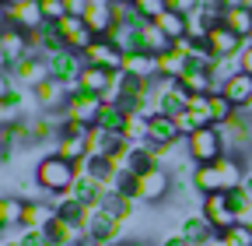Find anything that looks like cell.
<instances>
[{
  "label": "cell",
  "mask_w": 252,
  "mask_h": 246,
  "mask_svg": "<svg viewBox=\"0 0 252 246\" xmlns=\"http://www.w3.org/2000/svg\"><path fill=\"white\" fill-rule=\"evenodd\" d=\"M35 183L46 190V194H70L74 183H77V165L60 159V155H46L39 165H35Z\"/></svg>",
  "instance_id": "6da1fadb"
},
{
  "label": "cell",
  "mask_w": 252,
  "mask_h": 246,
  "mask_svg": "<svg viewBox=\"0 0 252 246\" xmlns=\"http://www.w3.org/2000/svg\"><path fill=\"white\" fill-rule=\"evenodd\" d=\"M186 151L189 159H193V165H210L217 162L220 155H224V141H220V130L217 127H200L186 137Z\"/></svg>",
  "instance_id": "7a4b0ae2"
},
{
  "label": "cell",
  "mask_w": 252,
  "mask_h": 246,
  "mask_svg": "<svg viewBox=\"0 0 252 246\" xmlns=\"http://www.w3.org/2000/svg\"><path fill=\"white\" fill-rule=\"evenodd\" d=\"M220 141H224V151L228 155H245V151L252 148V120L249 116H242V109L228 120V123H220Z\"/></svg>",
  "instance_id": "3957f363"
},
{
  "label": "cell",
  "mask_w": 252,
  "mask_h": 246,
  "mask_svg": "<svg viewBox=\"0 0 252 246\" xmlns=\"http://www.w3.org/2000/svg\"><path fill=\"white\" fill-rule=\"evenodd\" d=\"M102 106H105V99H102V95H88V91H74V95L67 99V106H63V120L84 123V127H98Z\"/></svg>",
  "instance_id": "277c9868"
},
{
  "label": "cell",
  "mask_w": 252,
  "mask_h": 246,
  "mask_svg": "<svg viewBox=\"0 0 252 246\" xmlns=\"http://www.w3.org/2000/svg\"><path fill=\"white\" fill-rule=\"evenodd\" d=\"M137 179V201H161L172 194V172L165 165H151L144 172H133Z\"/></svg>",
  "instance_id": "5b68a950"
},
{
  "label": "cell",
  "mask_w": 252,
  "mask_h": 246,
  "mask_svg": "<svg viewBox=\"0 0 252 246\" xmlns=\"http://www.w3.org/2000/svg\"><path fill=\"white\" fill-rule=\"evenodd\" d=\"M49 60V71H53V81L67 84V91L74 95L77 91V81H81V71H84V53H74V49H63L56 56H46Z\"/></svg>",
  "instance_id": "8992f818"
},
{
  "label": "cell",
  "mask_w": 252,
  "mask_h": 246,
  "mask_svg": "<svg viewBox=\"0 0 252 246\" xmlns=\"http://www.w3.org/2000/svg\"><path fill=\"white\" fill-rule=\"evenodd\" d=\"M35 49H32V39H28V32H21V28H14V25H7L4 32H0V60H4V67L7 71H14L25 56H32Z\"/></svg>",
  "instance_id": "52a82bcc"
},
{
  "label": "cell",
  "mask_w": 252,
  "mask_h": 246,
  "mask_svg": "<svg viewBox=\"0 0 252 246\" xmlns=\"http://www.w3.org/2000/svg\"><path fill=\"white\" fill-rule=\"evenodd\" d=\"M123 60H126V53L112 42V39H105V36H98L88 49H84V64H91V67H105V71H123Z\"/></svg>",
  "instance_id": "ba28073f"
},
{
  "label": "cell",
  "mask_w": 252,
  "mask_h": 246,
  "mask_svg": "<svg viewBox=\"0 0 252 246\" xmlns=\"http://www.w3.org/2000/svg\"><path fill=\"white\" fill-rule=\"evenodd\" d=\"M4 18H7V25L21 28V32H39V28L49 25L39 0H25V4H18V7H4Z\"/></svg>",
  "instance_id": "9c48e42d"
},
{
  "label": "cell",
  "mask_w": 252,
  "mask_h": 246,
  "mask_svg": "<svg viewBox=\"0 0 252 246\" xmlns=\"http://www.w3.org/2000/svg\"><path fill=\"white\" fill-rule=\"evenodd\" d=\"M21 88H39L42 81H49L53 78V71H49V60L46 56H39V53H32V56H25L21 64L14 67V71H7Z\"/></svg>",
  "instance_id": "30bf717a"
},
{
  "label": "cell",
  "mask_w": 252,
  "mask_h": 246,
  "mask_svg": "<svg viewBox=\"0 0 252 246\" xmlns=\"http://www.w3.org/2000/svg\"><path fill=\"white\" fill-rule=\"evenodd\" d=\"M242 46H245V39H242L238 32H231L228 25H214L210 36H207V49H210L217 60H238Z\"/></svg>",
  "instance_id": "8fae6325"
},
{
  "label": "cell",
  "mask_w": 252,
  "mask_h": 246,
  "mask_svg": "<svg viewBox=\"0 0 252 246\" xmlns=\"http://www.w3.org/2000/svg\"><path fill=\"white\" fill-rule=\"evenodd\" d=\"M123 225H126V222L112 218V214H105L102 207H94L91 218H88V225H84V236H88V239H98V243H105V246H112V243L119 239Z\"/></svg>",
  "instance_id": "7c38bea8"
},
{
  "label": "cell",
  "mask_w": 252,
  "mask_h": 246,
  "mask_svg": "<svg viewBox=\"0 0 252 246\" xmlns=\"http://www.w3.org/2000/svg\"><path fill=\"white\" fill-rule=\"evenodd\" d=\"M214 169H217V179H220V194H228V190H238L242 183H245V176H249V169H245V162L238 159V155H220L217 162H214Z\"/></svg>",
  "instance_id": "4fadbf2b"
},
{
  "label": "cell",
  "mask_w": 252,
  "mask_h": 246,
  "mask_svg": "<svg viewBox=\"0 0 252 246\" xmlns=\"http://www.w3.org/2000/svg\"><path fill=\"white\" fill-rule=\"evenodd\" d=\"M203 214L210 218V225H214L217 232H224V229H231V225L238 222V214L231 211V204H228L224 194H207V197H203Z\"/></svg>",
  "instance_id": "5bb4252c"
},
{
  "label": "cell",
  "mask_w": 252,
  "mask_h": 246,
  "mask_svg": "<svg viewBox=\"0 0 252 246\" xmlns=\"http://www.w3.org/2000/svg\"><path fill=\"white\" fill-rule=\"evenodd\" d=\"M112 84H116V71H105V67H91V64H84L81 81H77V91H88V95H105Z\"/></svg>",
  "instance_id": "9a60e30c"
},
{
  "label": "cell",
  "mask_w": 252,
  "mask_h": 246,
  "mask_svg": "<svg viewBox=\"0 0 252 246\" xmlns=\"http://www.w3.org/2000/svg\"><path fill=\"white\" fill-rule=\"evenodd\" d=\"M32 95H35V106L42 109V113H49V109H63L67 106V99H70V91H67V84H60V81H42L39 88H32Z\"/></svg>",
  "instance_id": "2e32d148"
},
{
  "label": "cell",
  "mask_w": 252,
  "mask_h": 246,
  "mask_svg": "<svg viewBox=\"0 0 252 246\" xmlns=\"http://www.w3.org/2000/svg\"><path fill=\"white\" fill-rule=\"evenodd\" d=\"M224 95L235 102V109H249L252 106V74H245V71H235L228 81H224Z\"/></svg>",
  "instance_id": "e0dca14e"
},
{
  "label": "cell",
  "mask_w": 252,
  "mask_h": 246,
  "mask_svg": "<svg viewBox=\"0 0 252 246\" xmlns=\"http://www.w3.org/2000/svg\"><path fill=\"white\" fill-rule=\"evenodd\" d=\"M182 130H179V120L168 113H154L151 116V144H179Z\"/></svg>",
  "instance_id": "ac0fdd59"
},
{
  "label": "cell",
  "mask_w": 252,
  "mask_h": 246,
  "mask_svg": "<svg viewBox=\"0 0 252 246\" xmlns=\"http://www.w3.org/2000/svg\"><path fill=\"white\" fill-rule=\"evenodd\" d=\"M179 84L189 91V95H210L214 91V74L207 67H200V64H189L186 74L179 78Z\"/></svg>",
  "instance_id": "d6986e66"
},
{
  "label": "cell",
  "mask_w": 252,
  "mask_h": 246,
  "mask_svg": "<svg viewBox=\"0 0 252 246\" xmlns=\"http://www.w3.org/2000/svg\"><path fill=\"white\" fill-rule=\"evenodd\" d=\"M91 211H94V207H88V204H84V201H77L74 194H60V197H56V214H63V218L74 222L77 229H84V225H88Z\"/></svg>",
  "instance_id": "ffe728a7"
},
{
  "label": "cell",
  "mask_w": 252,
  "mask_h": 246,
  "mask_svg": "<svg viewBox=\"0 0 252 246\" xmlns=\"http://www.w3.org/2000/svg\"><path fill=\"white\" fill-rule=\"evenodd\" d=\"M123 71H126V74H133V78H158V56H154V53H144V49L126 53Z\"/></svg>",
  "instance_id": "44dd1931"
},
{
  "label": "cell",
  "mask_w": 252,
  "mask_h": 246,
  "mask_svg": "<svg viewBox=\"0 0 252 246\" xmlns=\"http://www.w3.org/2000/svg\"><path fill=\"white\" fill-rule=\"evenodd\" d=\"M175 42L161 32V28H158L154 21H144V28H140V49L144 53H154V56H161V53H168Z\"/></svg>",
  "instance_id": "7402d4cb"
},
{
  "label": "cell",
  "mask_w": 252,
  "mask_h": 246,
  "mask_svg": "<svg viewBox=\"0 0 252 246\" xmlns=\"http://www.w3.org/2000/svg\"><path fill=\"white\" fill-rule=\"evenodd\" d=\"M189 243H196V246H203L210 236H217V229L210 225V218H207V214L200 211V214H189V218L182 222V229H179Z\"/></svg>",
  "instance_id": "603a6c76"
},
{
  "label": "cell",
  "mask_w": 252,
  "mask_h": 246,
  "mask_svg": "<svg viewBox=\"0 0 252 246\" xmlns=\"http://www.w3.org/2000/svg\"><path fill=\"white\" fill-rule=\"evenodd\" d=\"M98 207H102L105 214H112V218H119V222H130V218H133V197H126V194H119V190H109Z\"/></svg>",
  "instance_id": "cb8c5ba5"
},
{
  "label": "cell",
  "mask_w": 252,
  "mask_h": 246,
  "mask_svg": "<svg viewBox=\"0 0 252 246\" xmlns=\"http://www.w3.org/2000/svg\"><path fill=\"white\" fill-rule=\"evenodd\" d=\"M56 218V204L49 201H28L25 207V229H46Z\"/></svg>",
  "instance_id": "d4e9b609"
},
{
  "label": "cell",
  "mask_w": 252,
  "mask_h": 246,
  "mask_svg": "<svg viewBox=\"0 0 252 246\" xmlns=\"http://www.w3.org/2000/svg\"><path fill=\"white\" fill-rule=\"evenodd\" d=\"M25 207H28V201L14 197V194H4L0 197V225H7V229L25 225Z\"/></svg>",
  "instance_id": "484cf974"
},
{
  "label": "cell",
  "mask_w": 252,
  "mask_h": 246,
  "mask_svg": "<svg viewBox=\"0 0 252 246\" xmlns=\"http://www.w3.org/2000/svg\"><path fill=\"white\" fill-rule=\"evenodd\" d=\"M220 25H228L231 32H238V36L249 42V36H252V11H249V7H224Z\"/></svg>",
  "instance_id": "4316f807"
},
{
  "label": "cell",
  "mask_w": 252,
  "mask_h": 246,
  "mask_svg": "<svg viewBox=\"0 0 252 246\" xmlns=\"http://www.w3.org/2000/svg\"><path fill=\"white\" fill-rule=\"evenodd\" d=\"M186 67H189V60L172 46L168 53H161L158 56V78H182L186 74Z\"/></svg>",
  "instance_id": "83f0119b"
},
{
  "label": "cell",
  "mask_w": 252,
  "mask_h": 246,
  "mask_svg": "<svg viewBox=\"0 0 252 246\" xmlns=\"http://www.w3.org/2000/svg\"><path fill=\"white\" fill-rule=\"evenodd\" d=\"M154 25H158V28H161V32H165V36H168L172 42H179V39H186V14H179V11H172V7H168V11H165L161 18H158Z\"/></svg>",
  "instance_id": "f1b7e54d"
},
{
  "label": "cell",
  "mask_w": 252,
  "mask_h": 246,
  "mask_svg": "<svg viewBox=\"0 0 252 246\" xmlns=\"http://www.w3.org/2000/svg\"><path fill=\"white\" fill-rule=\"evenodd\" d=\"M235 102L224 95V91H210V116H214V127H220V123H228L235 116Z\"/></svg>",
  "instance_id": "f546056e"
},
{
  "label": "cell",
  "mask_w": 252,
  "mask_h": 246,
  "mask_svg": "<svg viewBox=\"0 0 252 246\" xmlns=\"http://www.w3.org/2000/svg\"><path fill=\"white\" fill-rule=\"evenodd\" d=\"M228 197V204H231V211L238 214V222H252V197L238 187V190H228L224 194Z\"/></svg>",
  "instance_id": "4dcf8cb0"
},
{
  "label": "cell",
  "mask_w": 252,
  "mask_h": 246,
  "mask_svg": "<svg viewBox=\"0 0 252 246\" xmlns=\"http://www.w3.org/2000/svg\"><path fill=\"white\" fill-rule=\"evenodd\" d=\"M137 14L144 18V21H158L165 11H168V0H137Z\"/></svg>",
  "instance_id": "1f68e13d"
},
{
  "label": "cell",
  "mask_w": 252,
  "mask_h": 246,
  "mask_svg": "<svg viewBox=\"0 0 252 246\" xmlns=\"http://www.w3.org/2000/svg\"><path fill=\"white\" fill-rule=\"evenodd\" d=\"M231 246H252V222H235L231 229H224Z\"/></svg>",
  "instance_id": "d6a6232c"
},
{
  "label": "cell",
  "mask_w": 252,
  "mask_h": 246,
  "mask_svg": "<svg viewBox=\"0 0 252 246\" xmlns=\"http://www.w3.org/2000/svg\"><path fill=\"white\" fill-rule=\"evenodd\" d=\"M39 4H42V14H46L49 25H56L60 18H67V0H39Z\"/></svg>",
  "instance_id": "836d02e7"
},
{
  "label": "cell",
  "mask_w": 252,
  "mask_h": 246,
  "mask_svg": "<svg viewBox=\"0 0 252 246\" xmlns=\"http://www.w3.org/2000/svg\"><path fill=\"white\" fill-rule=\"evenodd\" d=\"M56 28H60V36L70 42V39L81 32V28H84V21H81V18H74V14H67V18H60V21H56Z\"/></svg>",
  "instance_id": "e575fe53"
},
{
  "label": "cell",
  "mask_w": 252,
  "mask_h": 246,
  "mask_svg": "<svg viewBox=\"0 0 252 246\" xmlns=\"http://www.w3.org/2000/svg\"><path fill=\"white\" fill-rule=\"evenodd\" d=\"M18 243H21V246H53V239H49L42 229H25Z\"/></svg>",
  "instance_id": "d590c367"
},
{
  "label": "cell",
  "mask_w": 252,
  "mask_h": 246,
  "mask_svg": "<svg viewBox=\"0 0 252 246\" xmlns=\"http://www.w3.org/2000/svg\"><path fill=\"white\" fill-rule=\"evenodd\" d=\"M88 11H91V0H67V14H74V18H88Z\"/></svg>",
  "instance_id": "8d00e7d4"
},
{
  "label": "cell",
  "mask_w": 252,
  "mask_h": 246,
  "mask_svg": "<svg viewBox=\"0 0 252 246\" xmlns=\"http://www.w3.org/2000/svg\"><path fill=\"white\" fill-rule=\"evenodd\" d=\"M168 7L179 11V14H193V11L200 7V0H168Z\"/></svg>",
  "instance_id": "74e56055"
},
{
  "label": "cell",
  "mask_w": 252,
  "mask_h": 246,
  "mask_svg": "<svg viewBox=\"0 0 252 246\" xmlns=\"http://www.w3.org/2000/svg\"><path fill=\"white\" fill-rule=\"evenodd\" d=\"M238 71L252 74V42H245V46H242V53H238Z\"/></svg>",
  "instance_id": "f35d334b"
},
{
  "label": "cell",
  "mask_w": 252,
  "mask_h": 246,
  "mask_svg": "<svg viewBox=\"0 0 252 246\" xmlns=\"http://www.w3.org/2000/svg\"><path fill=\"white\" fill-rule=\"evenodd\" d=\"M161 246H196V243H189V239H186L182 232H175V236H168V239H165Z\"/></svg>",
  "instance_id": "ab89813d"
},
{
  "label": "cell",
  "mask_w": 252,
  "mask_h": 246,
  "mask_svg": "<svg viewBox=\"0 0 252 246\" xmlns=\"http://www.w3.org/2000/svg\"><path fill=\"white\" fill-rule=\"evenodd\" d=\"M203 246H231V243H228V236H224V232H217V236H210Z\"/></svg>",
  "instance_id": "60d3db41"
},
{
  "label": "cell",
  "mask_w": 252,
  "mask_h": 246,
  "mask_svg": "<svg viewBox=\"0 0 252 246\" xmlns=\"http://www.w3.org/2000/svg\"><path fill=\"white\" fill-rule=\"evenodd\" d=\"M217 4H220V7H242L245 0H217Z\"/></svg>",
  "instance_id": "b9f144b4"
},
{
  "label": "cell",
  "mask_w": 252,
  "mask_h": 246,
  "mask_svg": "<svg viewBox=\"0 0 252 246\" xmlns=\"http://www.w3.org/2000/svg\"><path fill=\"white\" fill-rule=\"evenodd\" d=\"M242 190H245V194H249V197H252V172H249V176H245V183H242Z\"/></svg>",
  "instance_id": "7bdbcfd3"
},
{
  "label": "cell",
  "mask_w": 252,
  "mask_h": 246,
  "mask_svg": "<svg viewBox=\"0 0 252 246\" xmlns=\"http://www.w3.org/2000/svg\"><path fill=\"white\" fill-rule=\"evenodd\" d=\"M77 246H105V243H98V239H88V236H84V239H81Z\"/></svg>",
  "instance_id": "ee69618b"
},
{
  "label": "cell",
  "mask_w": 252,
  "mask_h": 246,
  "mask_svg": "<svg viewBox=\"0 0 252 246\" xmlns=\"http://www.w3.org/2000/svg\"><path fill=\"white\" fill-rule=\"evenodd\" d=\"M4 7H18V4H25V0H0Z\"/></svg>",
  "instance_id": "f6af8a7d"
},
{
  "label": "cell",
  "mask_w": 252,
  "mask_h": 246,
  "mask_svg": "<svg viewBox=\"0 0 252 246\" xmlns=\"http://www.w3.org/2000/svg\"><path fill=\"white\" fill-rule=\"evenodd\" d=\"M4 246H21V243H18V239H11V243H4Z\"/></svg>",
  "instance_id": "bcb514c9"
},
{
  "label": "cell",
  "mask_w": 252,
  "mask_h": 246,
  "mask_svg": "<svg viewBox=\"0 0 252 246\" xmlns=\"http://www.w3.org/2000/svg\"><path fill=\"white\" fill-rule=\"evenodd\" d=\"M119 4H137V0H119Z\"/></svg>",
  "instance_id": "7dc6e473"
},
{
  "label": "cell",
  "mask_w": 252,
  "mask_h": 246,
  "mask_svg": "<svg viewBox=\"0 0 252 246\" xmlns=\"http://www.w3.org/2000/svg\"><path fill=\"white\" fill-rule=\"evenodd\" d=\"M130 246H147V243H130Z\"/></svg>",
  "instance_id": "c3c4849f"
}]
</instances>
